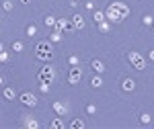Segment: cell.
Listing matches in <instances>:
<instances>
[{
	"label": "cell",
	"mask_w": 154,
	"mask_h": 129,
	"mask_svg": "<svg viewBox=\"0 0 154 129\" xmlns=\"http://www.w3.org/2000/svg\"><path fill=\"white\" fill-rule=\"evenodd\" d=\"M105 16L111 23H121V21H125L130 16V6L125 2H121V0H115L105 8Z\"/></svg>",
	"instance_id": "obj_1"
},
{
	"label": "cell",
	"mask_w": 154,
	"mask_h": 129,
	"mask_svg": "<svg viewBox=\"0 0 154 129\" xmlns=\"http://www.w3.org/2000/svg\"><path fill=\"white\" fill-rule=\"evenodd\" d=\"M99 31H101V33H109V25L101 23V25H99Z\"/></svg>",
	"instance_id": "obj_27"
},
{
	"label": "cell",
	"mask_w": 154,
	"mask_h": 129,
	"mask_svg": "<svg viewBox=\"0 0 154 129\" xmlns=\"http://www.w3.org/2000/svg\"><path fill=\"white\" fill-rule=\"evenodd\" d=\"M39 86H41V90H43V92H49V84L48 82H39Z\"/></svg>",
	"instance_id": "obj_29"
},
{
	"label": "cell",
	"mask_w": 154,
	"mask_h": 129,
	"mask_svg": "<svg viewBox=\"0 0 154 129\" xmlns=\"http://www.w3.org/2000/svg\"><path fill=\"white\" fill-rule=\"evenodd\" d=\"M121 88H123L125 92H134V90H136V82H134L131 78H123V80H121Z\"/></svg>",
	"instance_id": "obj_10"
},
{
	"label": "cell",
	"mask_w": 154,
	"mask_h": 129,
	"mask_svg": "<svg viewBox=\"0 0 154 129\" xmlns=\"http://www.w3.org/2000/svg\"><path fill=\"white\" fill-rule=\"evenodd\" d=\"M37 80H39V82H48V84H51L54 80H56V70H54L51 66H45V68H41V70H39V74H37Z\"/></svg>",
	"instance_id": "obj_3"
},
{
	"label": "cell",
	"mask_w": 154,
	"mask_h": 129,
	"mask_svg": "<svg viewBox=\"0 0 154 129\" xmlns=\"http://www.w3.org/2000/svg\"><path fill=\"white\" fill-rule=\"evenodd\" d=\"M2 10H4V12L12 10V2H11V0H2Z\"/></svg>",
	"instance_id": "obj_22"
},
{
	"label": "cell",
	"mask_w": 154,
	"mask_h": 129,
	"mask_svg": "<svg viewBox=\"0 0 154 129\" xmlns=\"http://www.w3.org/2000/svg\"><path fill=\"white\" fill-rule=\"evenodd\" d=\"M2 96H4V100H12V98L17 96V92H14V88H11V86H4Z\"/></svg>",
	"instance_id": "obj_14"
},
{
	"label": "cell",
	"mask_w": 154,
	"mask_h": 129,
	"mask_svg": "<svg viewBox=\"0 0 154 129\" xmlns=\"http://www.w3.org/2000/svg\"><path fill=\"white\" fill-rule=\"evenodd\" d=\"M37 35V27L35 25H29L27 27V37H35Z\"/></svg>",
	"instance_id": "obj_19"
},
{
	"label": "cell",
	"mask_w": 154,
	"mask_h": 129,
	"mask_svg": "<svg viewBox=\"0 0 154 129\" xmlns=\"http://www.w3.org/2000/svg\"><path fill=\"white\" fill-rule=\"evenodd\" d=\"M12 49H14V51H23V43H21V41H14V43H12Z\"/></svg>",
	"instance_id": "obj_25"
},
{
	"label": "cell",
	"mask_w": 154,
	"mask_h": 129,
	"mask_svg": "<svg viewBox=\"0 0 154 129\" xmlns=\"http://www.w3.org/2000/svg\"><path fill=\"white\" fill-rule=\"evenodd\" d=\"M91 86H93V88H101V86H103V78H101V74H97L95 78L91 80Z\"/></svg>",
	"instance_id": "obj_16"
},
{
	"label": "cell",
	"mask_w": 154,
	"mask_h": 129,
	"mask_svg": "<svg viewBox=\"0 0 154 129\" xmlns=\"http://www.w3.org/2000/svg\"><path fill=\"white\" fill-rule=\"evenodd\" d=\"M140 121H142L144 125H148V123L152 121V117H150V113H142V115H140Z\"/></svg>",
	"instance_id": "obj_21"
},
{
	"label": "cell",
	"mask_w": 154,
	"mask_h": 129,
	"mask_svg": "<svg viewBox=\"0 0 154 129\" xmlns=\"http://www.w3.org/2000/svg\"><path fill=\"white\" fill-rule=\"evenodd\" d=\"M56 27H58V29H62L64 33H72V31H76V27H74V21H68V19H58Z\"/></svg>",
	"instance_id": "obj_6"
},
{
	"label": "cell",
	"mask_w": 154,
	"mask_h": 129,
	"mask_svg": "<svg viewBox=\"0 0 154 129\" xmlns=\"http://www.w3.org/2000/svg\"><path fill=\"white\" fill-rule=\"evenodd\" d=\"M35 53L39 59L49 62V59L54 58V45H51V41H39L35 45Z\"/></svg>",
	"instance_id": "obj_2"
},
{
	"label": "cell",
	"mask_w": 154,
	"mask_h": 129,
	"mask_svg": "<svg viewBox=\"0 0 154 129\" xmlns=\"http://www.w3.org/2000/svg\"><path fill=\"white\" fill-rule=\"evenodd\" d=\"M142 21H144V25H146V27H152V25H154V19L150 16V14H144Z\"/></svg>",
	"instance_id": "obj_20"
},
{
	"label": "cell",
	"mask_w": 154,
	"mask_h": 129,
	"mask_svg": "<svg viewBox=\"0 0 154 129\" xmlns=\"http://www.w3.org/2000/svg\"><path fill=\"white\" fill-rule=\"evenodd\" d=\"M23 125H25L27 129H39V125H41V123H39V121H37V119L33 117V115H25Z\"/></svg>",
	"instance_id": "obj_8"
},
{
	"label": "cell",
	"mask_w": 154,
	"mask_h": 129,
	"mask_svg": "<svg viewBox=\"0 0 154 129\" xmlns=\"http://www.w3.org/2000/svg\"><path fill=\"white\" fill-rule=\"evenodd\" d=\"M68 64H70V66H78V58H76V56H70V58H68Z\"/></svg>",
	"instance_id": "obj_28"
},
{
	"label": "cell",
	"mask_w": 154,
	"mask_h": 129,
	"mask_svg": "<svg viewBox=\"0 0 154 129\" xmlns=\"http://www.w3.org/2000/svg\"><path fill=\"white\" fill-rule=\"evenodd\" d=\"M21 103L25 106H35L37 105V96L33 92H23L21 94Z\"/></svg>",
	"instance_id": "obj_7"
},
{
	"label": "cell",
	"mask_w": 154,
	"mask_h": 129,
	"mask_svg": "<svg viewBox=\"0 0 154 129\" xmlns=\"http://www.w3.org/2000/svg\"><path fill=\"white\" fill-rule=\"evenodd\" d=\"M86 113H88V115H95V113H97V106L95 105H86Z\"/></svg>",
	"instance_id": "obj_26"
},
{
	"label": "cell",
	"mask_w": 154,
	"mask_h": 129,
	"mask_svg": "<svg viewBox=\"0 0 154 129\" xmlns=\"http://www.w3.org/2000/svg\"><path fill=\"white\" fill-rule=\"evenodd\" d=\"M51 109H54V111L58 113L60 117H64V115L68 113V106L64 105V103H60V100H54V103H51Z\"/></svg>",
	"instance_id": "obj_9"
},
{
	"label": "cell",
	"mask_w": 154,
	"mask_h": 129,
	"mask_svg": "<svg viewBox=\"0 0 154 129\" xmlns=\"http://www.w3.org/2000/svg\"><path fill=\"white\" fill-rule=\"evenodd\" d=\"M8 58H11V56H8V51H2V53H0V62H2V64H6Z\"/></svg>",
	"instance_id": "obj_24"
},
{
	"label": "cell",
	"mask_w": 154,
	"mask_h": 129,
	"mask_svg": "<svg viewBox=\"0 0 154 129\" xmlns=\"http://www.w3.org/2000/svg\"><path fill=\"white\" fill-rule=\"evenodd\" d=\"M21 2H23V4H29V2H31V0H21Z\"/></svg>",
	"instance_id": "obj_31"
},
{
	"label": "cell",
	"mask_w": 154,
	"mask_h": 129,
	"mask_svg": "<svg viewBox=\"0 0 154 129\" xmlns=\"http://www.w3.org/2000/svg\"><path fill=\"white\" fill-rule=\"evenodd\" d=\"M70 129H84V121H80V119H74L70 123Z\"/></svg>",
	"instance_id": "obj_18"
},
{
	"label": "cell",
	"mask_w": 154,
	"mask_h": 129,
	"mask_svg": "<svg viewBox=\"0 0 154 129\" xmlns=\"http://www.w3.org/2000/svg\"><path fill=\"white\" fill-rule=\"evenodd\" d=\"M62 35H64V31L58 29V27H54V31H51V35H49V41H51V43H60V41H62Z\"/></svg>",
	"instance_id": "obj_11"
},
{
	"label": "cell",
	"mask_w": 154,
	"mask_h": 129,
	"mask_svg": "<svg viewBox=\"0 0 154 129\" xmlns=\"http://www.w3.org/2000/svg\"><path fill=\"white\" fill-rule=\"evenodd\" d=\"M80 80H82V68H78V66L70 68V72H68V84H78Z\"/></svg>",
	"instance_id": "obj_5"
},
{
	"label": "cell",
	"mask_w": 154,
	"mask_h": 129,
	"mask_svg": "<svg viewBox=\"0 0 154 129\" xmlns=\"http://www.w3.org/2000/svg\"><path fill=\"white\" fill-rule=\"evenodd\" d=\"M148 58H150V59H152V62H154V49H152V51H150V53H148Z\"/></svg>",
	"instance_id": "obj_30"
},
{
	"label": "cell",
	"mask_w": 154,
	"mask_h": 129,
	"mask_svg": "<svg viewBox=\"0 0 154 129\" xmlns=\"http://www.w3.org/2000/svg\"><path fill=\"white\" fill-rule=\"evenodd\" d=\"M72 21H74V27H76V31H80V29H84V19H82V14H74L72 16Z\"/></svg>",
	"instance_id": "obj_13"
},
{
	"label": "cell",
	"mask_w": 154,
	"mask_h": 129,
	"mask_svg": "<svg viewBox=\"0 0 154 129\" xmlns=\"http://www.w3.org/2000/svg\"><path fill=\"white\" fill-rule=\"evenodd\" d=\"M56 23H58V19H54V16H45V25H48V27H51V29H54V27H56Z\"/></svg>",
	"instance_id": "obj_23"
},
{
	"label": "cell",
	"mask_w": 154,
	"mask_h": 129,
	"mask_svg": "<svg viewBox=\"0 0 154 129\" xmlns=\"http://www.w3.org/2000/svg\"><path fill=\"white\" fill-rule=\"evenodd\" d=\"M93 19H95V23H97V25L105 23V19H107V16H105V10H97V12H95V16H93Z\"/></svg>",
	"instance_id": "obj_15"
},
{
	"label": "cell",
	"mask_w": 154,
	"mask_h": 129,
	"mask_svg": "<svg viewBox=\"0 0 154 129\" xmlns=\"http://www.w3.org/2000/svg\"><path fill=\"white\" fill-rule=\"evenodd\" d=\"M128 59H130V64L136 70H144V68H146V59H144L138 51H130V53H128Z\"/></svg>",
	"instance_id": "obj_4"
},
{
	"label": "cell",
	"mask_w": 154,
	"mask_h": 129,
	"mask_svg": "<svg viewBox=\"0 0 154 129\" xmlns=\"http://www.w3.org/2000/svg\"><path fill=\"white\" fill-rule=\"evenodd\" d=\"M49 127L51 129H64V121H62V119H54V121L49 123Z\"/></svg>",
	"instance_id": "obj_17"
},
{
	"label": "cell",
	"mask_w": 154,
	"mask_h": 129,
	"mask_svg": "<svg viewBox=\"0 0 154 129\" xmlns=\"http://www.w3.org/2000/svg\"><path fill=\"white\" fill-rule=\"evenodd\" d=\"M91 68H93L97 74H103V72H105V64H103L101 59H93V62H91Z\"/></svg>",
	"instance_id": "obj_12"
}]
</instances>
